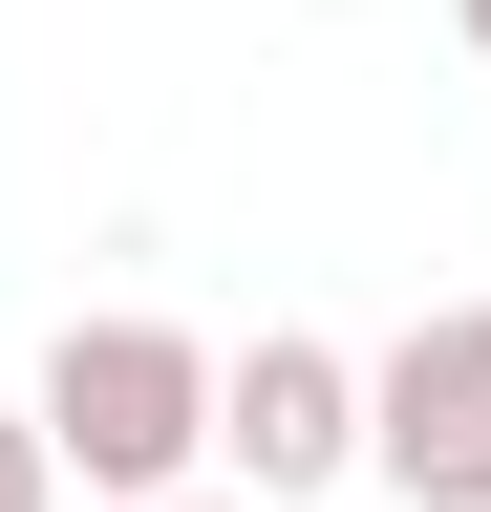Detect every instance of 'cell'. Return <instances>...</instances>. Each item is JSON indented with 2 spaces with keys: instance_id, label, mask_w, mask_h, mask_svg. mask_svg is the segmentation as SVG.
Listing matches in <instances>:
<instances>
[{
  "instance_id": "obj_1",
  "label": "cell",
  "mask_w": 491,
  "mask_h": 512,
  "mask_svg": "<svg viewBox=\"0 0 491 512\" xmlns=\"http://www.w3.org/2000/svg\"><path fill=\"white\" fill-rule=\"evenodd\" d=\"M22 427H43V470H65L86 512H150V491H193V470H214V342L107 299V320H65V342H43Z\"/></svg>"
},
{
  "instance_id": "obj_2",
  "label": "cell",
  "mask_w": 491,
  "mask_h": 512,
  "mask_svg": "<svg viewBox=\"0 0 491 512\" xmlns=\"http://www.w3.org/2000/svg\"><path fill=\"white\" fill-rule=\"evenodd\" d=\"M363 470V342H321V320H257V342H214V491H342Z\"/></svg>"
},
{
  "instance_id": "obj_3",
  "label": "cell",
  "mask_w": 491,
  "mask_h": 512,
  "mask_svg": "<svg viewBox=\"0 0 491 512\" xmlns=\"http://www.w3.org/2000/svg\"><path fill=\"white\" fill-rule=\"evenodd\" d=\"M363 470L406 512H491V299H427L363 363Z\"/></svg>"
},
{
  "instance_id": "obj_4",
  "label": "cell",
  "mask_w": 491,
  "mask_h": 512,
  "mask_svg": "<svg viewBox=\"0 0 491 512\" xmlns=\"http://www.w3.org/2000/svg\"><path fill=\"white\" fill-rule=\"evenodd\" d=\"M0 512H65V470H43V427L0 406Z\"/></svg>"
},
{
  "instance_id": "obj_5",
  "label": "cell",
  "mask_w": 491,
  "mask_h": 512,
  "mask_svg": "<svg viewBox=\"0 0 491 512\" xmlns=\"http://www.w3.org/2000/svg\"><path fill=\"white\" fill-rule=\"evenodd\" d=\"M150 512H257V491H214V470H193V491H150Z\"/></svg>"
},
{
  "instance_id": "obj_6",
  "label": "cell",
  "mask_w": 491,
  "mask_h": 512,
  "mask_svg": "<svg viewBox=\"0 0 491 512\" xmlns=\"http://www.w3.org/2000/svg\"><path fill=\"white\" fill-rule=\"evenodd\" d=\"M449 43H470V64H491V0H449Z\"/></svg>"
}]
</instances>
